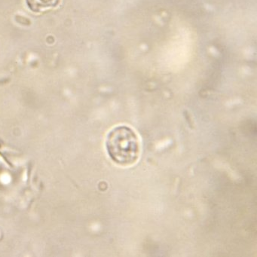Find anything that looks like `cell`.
<instances>
[{
	"mask_svg": "<svg viewBox=\"0 0 257 257\" xmlns=\"http://www.w3.org/2000/svg\"><path fill=\"white\" fill-rule=\"evenodd\" d=\"M106 149L109 157L115 163L119 165H133L139 156L138 135L129 126H116L108 133Z\"/></svg>",
	"mask_w": 257,
	"mask_h": 257,
	"instance_id": "1",
	"label": "cell"
},
{
	"mask_svg": "<svg viewBox=\"0 0 257 257\" xmlns=\"http://www.w3.org/2000/svg\"><path fill=\"white\" fill-rule=\"evenodd\" d=\"M28 8L34 13H42L55 8L60 0H26Z\"/></svg>",
	"mask_w": 257,
	"mask_h": 257,
	"instance_id": "2",
	"label": "cell"
}]
</instances>
